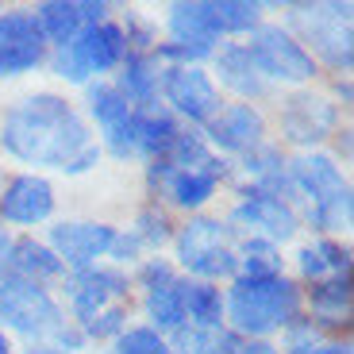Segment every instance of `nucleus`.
<instances>
[{
    "instance_id": "24",
    "label": "nucleus",
    "mask_w": 354,
    "mask_h": 354,
    "mask_svg": "<svg viewBox=\"0 0 354 354\" xmlns=\"http://www.w3.org/2000/svg\"><path fill=\"white\" fill-rule=\"evenodd\" d=\"M8 262L16 266V277H27V281H39V277H58V274H62V262H58V254H54L50 247H43V243H35V239H19L16 247H12Z\"/></svg>"
},
{
    "instance_id": "36",
    "label": "nucleus",
    "mask_w": 354,
    "mask_h": 354,
    "mask_svg": "<svg viewBox=\"0 0 354 354\" xmlns=\"http://www.w3.org/2000/svg\"><path fill=\"white\" fill-rule=\"evenodd\" d=\"M8 254H12V239H8V231L0 227V270H4V262H8Z\"/></svg>"
},
{
    "instance_id": "32",
    "label": "nucleus",
    "mask_w": 354,
    "mask_h": 354,
    "mask_svg": "<svg viewBox=\"0 0 354 354\" xmlns=\"http://www.w3.org/2000/svg\"><path fill=\"white\" fill-rule=\"evenodd\" d=\"M216 19H220V31H250L258 24V4L250 0H216Z\"/></svg>"
},
{
    "instance_id": "6",
    "label": "nucleus",
    "mask_w": 354,
    "mask_h": 354,
    "mask_svg": "<svg viewBox=\"0 0 354 354\" xmlns=\"http://www.w3.org/2000/svg\"><path fill=\"white\" fill-rule=\"evenodd\" d=\"M177 258L185 270L201 277L235 274V250L227 243V227L220 220H193L177 235Z\"/></svg>"
},
{
    "instance_id": "25",
    "label": "nucleus",
    "mask_w": 354,
    "mask_h": 354,
    "mask_svg": "<svg viewBox=\"0 0 354 354\" xmlns=\"http://www.w3.org/2000/svg\"><path fill=\"white\" fill-rule=\"evenodd\" d=\"M181 285H185V319H193L196 328H220L223 319L220 289L208 281H181Z\"/></svg>"
},
{
    "instance_id": "33",
    "label": "nucleus",
    "mask_w": 354,
    "mask_h": 354,
    "mask_svg": "<svg viewBox=\"0 0 354 354\" xmlns=\"http://www.w3.org/2000/svg\"><path fill=\"white\" fill-rule=\"evenodd\" d=\"M112 354H169V346L162 343L158 331L135 328V331H124V335H120V343H115Z\"/></svg>"
},
{
    "instance_id": "2",
    "label": "nucleus",
    "mask_w": 354,
    "mask_h": 354,
    "mask_svg": "<svg viewBox=\"0 0 354 354\" xmlns=\"http://www.w3.org/2000/svg\"><path fill=\"white\" fill-rule=\"evenodd\" d=\"M297 308H301V292L297 285L277 277H239L235 289H231V324L247 335H270V331L285 328L297 319Z\"/></svg>"
},
{
    "instance_id": "15",
    "label": "nucleus",
    "mask_w": 354,
    "mask_h": 354,
    "mask_svg": "<svg viewBox=\"0 0 354 354\" xmlns=\"http://www.w3.org/2000/svg\"><path fill=\"white\" fill-rule=\"evenodd\" d=\"M208 139L220 151H235V154H250L254 147H262V115L250 104H231L223 112H216L208 120Z\"/></svg>"
},
{
    "instance_id": "22",
    "label": "nucleus",
    "mask_w": 354,
    "mask_h": 354,
    "mask_svg": "<svg viewBox=\"0 0 354 354\" xmlns=\"http://www.w3.org/2000/svg\"><path fill=\"white\" fill-rule=\"evenodd\" d=\"M135 124H139V154H154V158H162L181 135L174 115L162 108H135Z\"/></svg>"
},
{
    "instance_id": "5",
    "label": "nucleus",
    "mask_w": 354,
    "mask_h": 354,
    "mask_svg": "<svg viewBox=\"0 0 354 354\" xmlns=\"http://www.w3.org/2000/svg\"><path fill=\"white\" fill-rule=\"evenodd\" d=\"M127 58V35L115 24H93L85 31H77V39L58 50L54 70L70 81H85L93 73H108Z\"/></svg>"
},
{
    "instance_id": "21",
    "label": "nucleus",
    "mask_w": 354,
    "mask_h": 354,
    "mask_svg": "<svg viewBox=\"0 0 354 354\" xmlns=\"http://www.w3.org/2000/svg\"><path fill=\"white\" fill-rule=\"evenodd\" d=\"M216 66H220V81L227 88H235L239 97H262L266 93V81L254 70V62H250L247 46H223Z\"/></svg>"
},
{
    "instance_id": "17",
    "label": "nucleus",
    "mask_w": 354,
    "mask_h": 354,
    "mask_svg": "<svg viewBox=\"0 0 354 354\" xmlns=\"http://www.w3.org/2000/svg\"><path fill=\"white\" fill-rule=\"evenodd\" d=\"M0 212H4V220H12V223H43L46 216L54 212V189L46 185L43 177L24 174L4 189Z\"/></svg>"
},
{
    "instance_id": "23",
    "label": "nucleus",
    "mask_w": 354,
    "mask_h": 354,
    "mask_svg": "<svg viewBox=\"0 0 354 354\" xmlns=\"http://www.w3.org/2000/svg\"><path fill=\"white\" fill-rule=\"evenodd\" d=\"M297 262H301L304 277H312V281H331V277H346L351 258H346V250L339 247V243L319 239V243H312V247H304L301 254H297Z\"/></svg>"
},
{
    "instance_id": "37",
    "label": "nucleus",
    "mask_w": 354,
    "mask_h": 354,
    "mask_svg": "<svg viewBox=\"0 0 354 354\" xmlns=\"http://www.w3.org/2000/svg\"><path fill=\"white\" fill-rule=\"evenodd\" d=\"M243 354H277L274 346H266V343H254V346H247Z\"/></svg>"
},
{
    "instance_id": "16",
    "label": "nucleus",
    "mask_w": 354,
    "mask_h": 354,
    "mask_svg": "<svg viewBox=\"0 0 354 354\" xmlns=\"http://www.w3.org/2000/svg\"><path fill=\"white\" fill-rule=\"evenodd\" d=\"M166 189V196L181 208H201L208 196L216 193L223 177V162L220 158H208L201 166H189V169H166V174H154Z\"/></svg>"
},
{
    "instance_id": "7",
    "label": "nucleus",
    "mask_w": 354,
    "mask_h": 354,
    "mask_svg": "<svg viewBox=\"0 0 354 354\" xmlns=\"http://www.w3.org/2000/svg\"><path fill=\"white\" fill-rule=\"evenodd\" d=\"M247 54L254 70L262 77H277V81H308L316 73L312 54L304 50L292 35H285L281 27H258L247 43Z\"/></svg>"
},
{
    "instance_id": "28",
    "label": "nucleus",
    "mask_w": 354,
    "mask_h": 354,
    "mask_svg": "<svg viewBox=\"0 0 354 354\" xmlns=\"http://www.w3.org/2000/svg\"><path fill=\"white\" fill-rule=\"evenodd\" d=\"M235 270H243V277H277L281 274V258H277L270 239H250L235 254Z\"/></svg>"
},
{
    "instance_id": "19",
    "label": "nucleus",
    "mask_w": 354,
    "mask_h": 354,
    "mask_svg": "<svg viewBox=\"0 0 354 354\" xmlns=\"http://www.w3.org/2000/svg\"><path fill=\"white\" fill-rule=\"evenodd\" d=\"M289 181H292V189L308 193L312 204L331 196V193H339V189H346L343 174H339V166L328 154H301V158L289 166Z\"/></svg>"
},
{
    "instance_id": "31",
    "label": "nucleus",
    "mask_w": 354,
    "mask_h": 354,
    "mask_svg": "<svg viewBox=\"0 0 354 354\" xmlns=\"http://www.w3.org/2000/svg\"><path fill=\"white\" fill-rule=\"evenodd\" d=\"M312 308H316L324 319H339V316H346V308H351V285H346V277H331V281H319V285H316V292H312Z\"/></svg>"
},
{
    "instance_id": "26",
    "label": "nucleus",
    "mask_w": 354,
    "mask_h": 354,
    "mask_svg": "<svg viewBox=\"0 0 354 354\" xmlns=\"http://www.w3.org/2000/svg\"><path fill=\"white\" fill-rule=\"evenodd\" d=\"M147 312H151V319L158 324V328L177 331L181 324H185V285L174 277L169 285L151 289L147 292Z\"/></svg>"
},
{
    "instance_id": "8",
    "label": "nucleus",
    "mask_w": 354,
    "mask_h": 354,
    "mask_svg": "<svg viewBox=\"0 0 354 354\" xmlns=\"http://www.w3.org/2000/svg\"><path fill=\"white\" fill-rule=\"evenodd\" d=\"M292 19L304 27V35L319 46V54L339 70H351L354 46H351V4H316L297 8Z\"/></svg>"
},
{
    "instance_id": "13",
    "label": "nucleus",
    "mask_w": 354,
    "mask_h": 354,
    "mask_svg": "<svg viewBox=\"0 0 354 354\" xmlns=\"http://www.w3.org/2000/svg\"><path fill=\"white\" fill-rule=\"evenodd\" d=\"M169 31H174V43L193 50L196 58L212 54L216 39L223 35L220 19H216V8L204 4V0H193V4H174L169 12Z\"/></svg>"
},
{
    "instance_id": "12",
    "label": "nucleus",
    "mask_w": 354,
    "mask_h": 354,
    "mask_svg": "<svg viewBox=\"0 0 354 354\" xmlns=\"http://www.w3.org/2000/svg\"><path fill=\"white\" fill-rule=\"evenodd\" d=\"M115 243V231L108 223H54L50 247L58 262L70 266H93L100 254H108Z\"/></svg>"
},
{
    "instance_id": "29",
    "label": "nucleus",
    "mask_w": 354,
    "mask_h": 354,
    "mask_svg": "<svg viewBox=\"0 0 354 354\" xmlns=\"http://www.w3.org/2000/svg\"><path fill=\"white\" fill-rule=\"evenodd\" d=\"M351 208H354V196H351V185H346L339 193L324 196V201L308 204V220H312V227L339 231V227H351Z\"/></svg>"
},
{
    "instance_id": "18",
    "label": "nucleus",
    "mask_w": 354,
    "mask_h": 354,
    "mask_svg": "<svg viewBox=\"0 0 354 354\" xmlns=\"http://www.w3.org/2000/svg\"><path fill=\"white\" fill-rule=\"evenodd\" d=\"M335 124V108L324 97H292L285 104L281 127L292 142H319Z\"/></svg>"
},
{
    "instance_id": "34",
    "label": "nucleus",
    "mask_w": 354,
    "mask_h": 354,
    "mask_svg": "<svg viewBox=\"0 0 354 354\" xmlns=\"http://www.w3.org/2000/svg\"><path fill=\"white\" fill-rule=\"evenodd\" d=\"M142 281H147V289H158V285H169V281H174V274H169L166 262H158V258H154V262L142 270Z\"/></svg>"
},
{
    "instance_id": "30",
    "label": "nucleus",
    "mask_w": 354,
    "mask_h": 354,
    "mask_svg": "<svg viewBox=\"0 0 354 354\" xmlns=\"http://www.w3.org/2000/svg\"><path fill=\"white\" fill-rule=\"evenodd\" d=\"M88 108H93V115H97L100 131L120 127L127 115L135 112V108L120 97V88H115V85H97V88H93V93H88Z\"/></svg>"
},
{
    "instance_id": "27",
    "label": "nucleus",
    "mask_w": 354,
    "mask_h": 354,
    "mask_svg": "<svg viewBox=\"0 0 354 354\" xmlns=\"http://www.w3.org/2000/svg\"><path fill=\"white\" fill-rule=\"evenodd\" d=\"M177 354H239V339L220 328H177Z\"/></svg>"
},
{
    "instance_id": "14",
    "label": "nucleus",
    "mask_w": 354,
    "mask_h": 354,
    "mask_svg": "<svg viewBox=\"0 0 354 354\" xmlns=\"http://www.w3.org/2000/svg\"><path fill=\"white\" fill-rule=\"evenodd\" d=\"M235 220L247 223V227L266 231L270 239H289L297 231V212L289 208V201L266 193V189H247L243 193L239 208H235Z\"/></svg>"
},
{
    "instance_id": "10",
    "label": "nucleus",
    "mask_w": 354,
    "mask_h": 354,
    "mask_svg": "<svg viewBox=\"0 0 354 354\" xmlns=\"http://www.w3.org/2000/svg\"><path fill=\"white\" fill-rule=\"evenodd\" d=\"M162 88H166L169 104L181 115H189V120L208 124V120L220 112V93H216L212 77H208L201 66H174V70H166Z\"/></svg>"
},
{
    "instance_id": "4",
    "label": "nucleus",
    "mask_w": 354,
    "mask_h": 354,
    "mask_svg": "<svg viewBox=\"0 0 354 354\" xmlns=\"http://www.w3.org/2000/svg\"><path fill=\"white\" fill-rule=\"evenodd\" d=\"M0 319L31 339L62 331V308L54 304V297L39 281H27L16 274L0 277Z\"/></svg>"
},
{
    "instance_id": "39",
    "label": "nucleus",
    "mask_w": 354,
    "mask_h": 354,
    "mask_svg": "<svg viewBox=\"0 0 354 354\" xmlns=\"http://www.w3.org/2000/svg\"><path fill=\"white\" fill-rule=\"evenodd\" d=\"M35 354H62V351H35Z\"/></svg>"
},
{
    "instance_id": "11",
    "label": "nucleus",
    "mask_w": 354,
    "mask_h": 354,
    "mask_svg": "<svg viewBox=\"0 0 354 354\" xmlns=\"http://www.w3.org/2000/svg\"><path fill=\"white\" fill-rule=\"evenodd\" d=\"M108 4L104 0H50V4H39L35 24L43 31V39H54L58 46H66L70 39H77V31L93 24H104Z\"/></svg>"
},
{
    "instance_id": "35",
    "label": "nucleus",
    "mask_w": 354,
    "mask_h": 354,
    "mask_svg": "<svg viewBox=\"0 0 354 354\" xmlns=\"http://www.w3.org/2000/svg\"><path fill=\"white\" fill-rule=\"evenodd\" d=\"M292 354H351L346 343H297Z\"/></svg>"
},
{
    "instance_id": "1",
    "label": "nucleus",
    "mask_w": 354,
    "mask_h": 354,
    "mask_svg": "<svg viewBox=\"0 0 354 354\" xmlns=\"http://www.w3.org/2000/svg\"><path fill=\"white\" fill-rule=\"evenodd\" d=\"M0 139H4V151H12L16 158L54 166L62 174H85L100 158V147L81 124V115L50 93L27 97L24 104L12 108Z\"/></svg>"
},
{
    "instance_id": "9",
    "label": "nucleus",
    "mask_w": 354,
    "mask_h": 354,
    "mask_svg": "<svg viewBox=\"0 0 354 354\" xmlns=\"http://www.w3.org/2000/svg\"><path fill=\"white\" fill-rule=\"evenodd\" d=\"M43 62V31L35 16L8 12L0 16V77H16Z\"/></svg>"
},
{
    "instance_id": "38",
    "label": "nucleus",
    "mask_w": 354,
    "mask_h": 354,
    "mask_svg": "<svg viewBox=\"0 0 354 354\" xmlns=\"http://www.w3.org/2000/svg\"><path fill=\"white\" fill-rule=\"evenodd\" d=\"M0 354H12V346H8V339H4V331H0Z\"/></svg>"
},
{
    "instance_id": "3",
    "label": "nucleus",
    "mask_w": 354,
    "mask_h": 354,
    "mask_svg": "<svg viewBox=\"0 0 354 354\" xmlns=\"http://www.w3.org/2000/svg\"><path fill=\"white\" fill-rule=\"evenodd\" d=\"M127 277L115 270H85L73 281V312L85 335L104 339L127 319Z\"/></svg>"
},
{
    "instance_id": "20",
    "label": "nucleus",
    "mask_w": 354,
    "mask_h": 354,
    "mask_svg": "<svg viewBox=\"0 0 354 354\" xmlns=\"http://www.w3.org/2000/svg\"><path fill=\"white\" fill-rule=\"evenodd\" d=\"M124 73H120V97L127 100V104H139V108H154V93H158V66H154V58H147V54H127L124 62Z\"/></svg>"
}]
</instances>
